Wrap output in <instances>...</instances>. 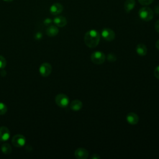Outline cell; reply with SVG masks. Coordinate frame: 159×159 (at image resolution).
<instances>
[{
    "label": "cell",
    "instance_id": "27",
    "mask_svg": "<svg viewBox=\"0 0 159 159\" xmlns=\"http://www.w3.org/2000/svg\"><path fill=\"white\" fill-rule=\"evenodd\" d=\"M0 73H1V75L2 76H5L6 75V71L4 70H2L1 71V72H0Z\"/></svg>",
    "mask_w": 159,
    "mask_h": 159
},
{
    "label": "cell",
    "instance_id": "4",
    "mask_svg": "<svg viewBox=\"0 0 159 159\" xmlns=\"http://www.w3.org/2000/svg\"><path fill=\"white\" fill-rule=\"evenodd\" d=\"M55 102L60 107H66L69 104V98L65 94H58L55 97Z\"/></svg>",
    "mask_w": 159,
    "mask_h": 159
},
{
    "label": "cell",
    "instance_id": "7",
    "mask_svg": "<svg viewBox=\"0 0 159 159\" xmlns=\"http://www.w3.org/2000/svg\"><path fill=\"white\" fill-rule=\"evenodd\" d=\"M52 66L48 63H43L39 67V73L43 76L47 77L49 76L52 72Z\"/></svg>",
    "mask_w": 159,
    "mask_h": 159
},
{
    "label": "cell",
    "instance_id": "16",
    "mask_svg": "<svg viewBox=\"0 0 159 159\" xmlns=\"http://www.w3.org/2000/svg\"><path fill=\"white\" fill-rule=\"evenodd\" d=\"M135 6V0H126L124 2V9L125 11L129 13L130 12Z\"/></svg>",
    "mask_w": 159,
    "mask_h": 159
},
{
    "label": "cell",
    "instance_id": "1",
    "mask_svg": "<svg viewBox=\"0 0 159 159\" xmlns=\"http://www.w3.org/2000/svg\"><path fill=\"white\" fill-rule=\"evenodd\" d=\"M101 35L96 30H90L84 35V43L89 48L96 47L99 42Z\"/></svg>",
    "mask_w": 159,
    "mask_h": 159
},
{
    "label": "cell",
    "instance_id": "9",
    "mask_svg": "<svg viewBox=\"0 0 159 159\" xmlns=\"http://www.w3.org/2000/svg\"><path fill=\"white\" fill-rule=\"evenodd\" d=\"M88 154V150L84 148H78L75 152V156L78 159H86Z\"/></svg>",
    "mask_w": 159,
    "mask_h": 159
},
{
    "label": "cell",
    "instance_id": "12",
    "mask_svg": "<svg viewBox=\"0 0 159 159\" xmlns=\"http://www.w3.org/2000/svg\"><path fill=\"white\" fill-rule=\"evenodd\" d=\"M53 22L54 24L58 26V27H64L67 24V20L66 19L63 17V16H57L56 17H55L53 19Z\"/></svg>",
    "mask_w": 159,
    "mask_h": 159
},
{
    "label": "cell",
    "instance_id": "23",
    "mask_svg": "<svg viewBox=\"0 0 159 159\" xmlns=\"http://www.w3.org/2000/svg\"><path fill=\"white\" fill-rule=\"evenodd\" d=\"M155 29L157 32L159 33V19L156 22L155 24Z\"/></svg>",
    "mask_w": 159,
    "mask_h": 159
},
{
    "label": "cell",
    "instance_id": "19",
    "mask_svg": "<svg viewBox=\"0 0 159 159\" xmlns=\"http://www.w3.org/2000/svg\"><path fill=\"white\" fill-rule=\"evenodd\" d=\"M107 60L110 62H114L116 61L117 60V57L114 53H109L107 56Z\"/></svg>",
    "mask_w": 159,
    "mask_h": 159
},
{
    "label": "cell",
    "instance_id": "6",
    "mask_svg": "<svg viewBox=\"0 0 159 159\" xmlns=\"http://www.w3.org/2000/svg\"><path fill=\"white\" fill-rule=\"evenodd\" d=\"M102 37L107 41H112L115 39V33L114 32L109 28H104L101 31Z\"/></svg>",
    "mask_w": 159,
    "mask_h": 159
},
{
    "label": "cell",
    "instance_id": "21",
    "mask_svg": "<svg viewBox=\"0 0 159 159\" xmlns=\"http://www.w3.org/2000/svg\"><path fill=\"white\" fill-rule=\"evenodd\" d=\"M153 1L154 0H138V1L140 2V4L142 5H143V6L149 5L151 3H152Z\"/></svg>",
    "mask_w": 159,
    "mask_h": 159
},
{
    "label": "cell",
    "instance_id": "15",
    "mask_svg": "<svg viewBox=\"0 0 159 159\" xmlns=\"http://www.w3.org/2000/svg\"><path fill=\"white\" fill-rule=\"evenodd\" d=\"M83 107V103L78 99L73 100L70 104V109L75 111H80Z\"/></svg>",
    "mask_w": 159,
    "mask_h": 159
},
{
    "label": "cell",
    "instance_id": "25",
    "mask_svg": "<svg viewBox=\"0 0 159 159\" xmlns=\"http://www.w3.org/2000/svg\"><path fill=\"white\" fill-rule=\"evenodd\" d=\"M91 159H99V158H100V156H99L98 154L94 153V154H93V155L91 157Z\"/></svg>",
    "mask_w": 159,
    "mask_h": 159
},
{
    "label": "cell",
    "instance_id": "14",
    "mask_svg": "<svg viewBox=\"0 0 159 159\" xmlns=\"http://www.w3.org/2000/svg\"><path fill=\"white\" fill-rule=\"evenodd\" d=\"M136 52L139 56H145L147 53V48L143 43H139L136 47Z\"/></svg>",
    "mask_w": 159,
    "mask_h": 159
},
{
    "label": "cell",
    "instance_id": "24",
    "mask_svg": "<svg viewBox=\"0 0 159 159\" xmlns=\"http://www.w3.org/2000/svg\"><path fill=\"white\" fill-rule=\"evenodd\" d=\"M42 37V35L40 32H37L35 35V38L37 39V40H40Z\"/></svg>",
    "mask_w": 159,
    "mask_h": 159
},
{
    "label": "cell",
    "instance_id": "5",
    "mask_svg": "<svg viewBox=\"0 0 159 159\" xmlns=\"http://www.w3.org/2000/svg\"><path fill=\"white\" fill-rule=\"evenodd\" d=\"M12 143L16 147H22L25 143V137L21 134H16L12 137Z\"/></svg>",
    "mask_w": 159,
    "mask_h": 159
},
{
    "label": "cell",
    "instance_id": "11",
    "mask_svg": "<svg viewBox=\"0 0 159 159\" xmlns=\"http://www.w3.org/2000/svg\"><path fill=\"white\" fill-rule=\"evenodd\" d=\"M126 120L127 122L131 125H135L139 120V116L134 112H129L126 116Z\"/></svg>",
    "mask_w": 159,
    "mask_h": 159
},
{
    "label": "cell",
    "instance_id": "17",
    "mask_svg": "<svg viewBox=\"0 0 159 159\" xmlns=\"http://www.w3.org/2000/svg\"><path fill=\"white\" fill-rule=\"evenodd\" d=\"M1 151L6 155H9L12 152L11 146L9 143H3L1 147Z\"/></svg>",
    "mask_w": 159,
    "mask_h": 159
},
{
    "label": "cell",
    "instance_id": "3",
    "mask_svg": "<svg viewBox=\"0 0 159 159\" xmlns=\"http://www.w3.org/2000/svg\"><path fill=\"white\" fill-rule=\"evenodd\" d=\"M106 60L105 54L100 51H96L91 55V61L96 65L102 64Z\"/></svg>",
    "mask_w": 159,
    "mask_h": 159
},
{
    "label": "cell",
    "instance_id": "18",
    "mask_svg": "<svg viewBox=\"0 0 159 159\" xmlns=\"http://www.w3.org/2000/svg\"><path fill=\"white\" fill-rule=\"evenodd\" d=\"M7 110V106L3 102H0V115H4L6 113Z\"/></svg>",
    "mask_w": 159,
    "mask_h": 159
},
{
    "label": "cell",
    "instance_id": "20",
    "mask_svg": "<svg viewBox=\"0 0 159 159\" xmlns=\"http://www.w3.org/2000/svg\"><path fill=\"white\" fill-rule=\"evenodd\" d=\"M6 65V60L4 57L0 55V69H3Z\"/></svg>",
    "mask_w": 159,
    "mask_h": 159
},
{
    "label": "cell",
    "instance_id": "13",
    "mask_svg": "<svg viewBox=\"0 0 159 159\" xmlns=\"http://www.w3.org/2000/svg\"><path fill=\"white\" fill-rule=\"evenodd\" d=\"M59 32L58 27L56 25H50L46 30V34L49 37L56 36Z\"/></svg>",
    "mask_w": 159,
    "mask_h": 159
},
{
    "label": "cell",
    "instance_id": "8",
    "mask_svg": "<svg viewBox=\"0 0 159 159\" xmlns=\"http://www.w3.org/2000/svg\"><path fill=\"white\" fill-rule=\"evenodd\" d=\"M63 10V6L59 2L53 4L50 7V12L52 15H58Z\"/></svg>",
    "mask_w": 159,
    "mask_h": 159
},
{
    "label": "cell",
    "instance_id": "2",
    "mask_svg": "<svg viewBox=\"0 0 159 159\" xmlns=\"http://www.w3.org/2000/svg\"><path fill=\"white\" fill-rule=\"evenodd\" d=\"M139 15L140 19L144 21H150L153 17V12L148 7H143L139 11Z\"/></svg>",
    "mask_w": 159,
    "mask_h": 159
},
{
    "label": "cell",
    "instance_id": "26",
    "mask_svg": "<svg viewBox=\"0 0 159 159\" xmlns=\"http://www.w3.org/2000/svg\"><path fill=\"white\" fill-rule=\"evenodd\" d=\"M52 22V20L50 19H46L44 20V24H45L46 25H48L49 24H50Z\"/></svg>",
    "mask_w": 159,
    "mask_h": 159
},
{
    "label": "cell",
    "instance_id": "28",
    "mask_svg": "<svg viewBox=\"0 0 159 159\" xmlns=\"http://www.w3.org/2000/svg\"><path fill=\"white\" fill-rule=\"evenodd\" d=\"M155 47H156V48L159 50V39L156 42V43H155Z\"/></svg>",
    "mask_w": 159,
    "mask_h": 159
},
{
    "label": "cell",
    "instance_id": "22",
    "mask_svg": "<svg viewBox=\"0 0 159 159\" xmlns=\"http://www.w3.org/2000/svg\"><path fill=\"white\" fill-rule=\"evenodd\" d=\"M154 75L158 80H159V65L155 68Z\"/></svg>",
    "mask_w": 159,
    "mask_h": 159
},
{
    "label": "cell",
    "instance_id": "29",
    "mask_svg": "<svg viewBox=\"0 0 159 159\" xmlns=\"http://www.w3.org/2000/svg\"><path fill=\"white\" fill-rule=\"evenodd\" d=\"M3 1H6V2H12V1H13L14 0H3Z\"/></svg>",
    "mask_w": 159,
    "mask_h": 159
},
{
    "label": "cell",
    "instance_id": "10",
    "mask_svg": "<svg viewBox=\"0 0 159 159\" xmlns=\"http://www.w3.org/2000/svg\"><path fill=\"white\" fill-rule=\"evenodd\" d=\"M10 131L5 126H2L0 127V140L1 141H7L10 138Z\"/></svg>",
    "mask_w": 159,
    "mask_h": 159
}]
</instances>
